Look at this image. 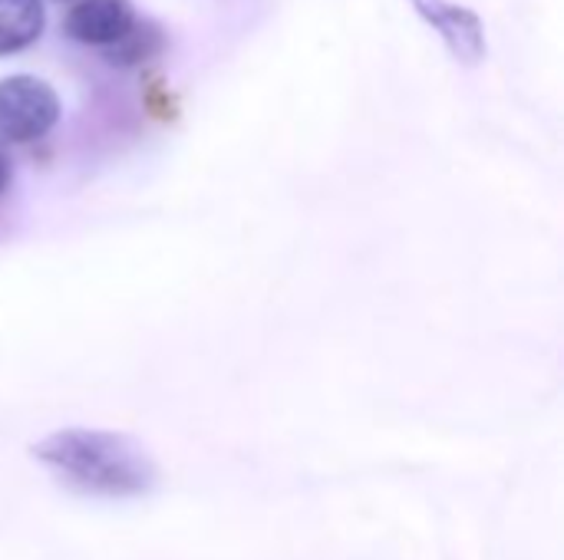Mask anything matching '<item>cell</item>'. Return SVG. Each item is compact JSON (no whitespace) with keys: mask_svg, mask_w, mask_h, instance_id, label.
Instances as JSON below:
<instances>
[{"mask_svg":"<svg viewBox=\"0 0 564 560\" xmlns=\"http://www.w3.org/2000/svg\"><path fill=\"white\" fill-rule=\"evenodd\" d=\"M30 452L56 482L89 498H145L159 485L155 459L126 432L73 426L50 432Z\"/></svg>","mask_w":564,"mask_h":560,"instance_id":"cell-1","label":"cell"},{"mask_svg":"<svg viewBox=\"0 0 564 560\" xmlns=\"http://www.w3.org/2000/svg\"><path fill=\"white\" fill-rule=\"evenodd\" d=\"M59 122V96L40 76H3L0 79V139L36 142Z\"/></svg>","mask_w":564,"mask_h":560,"instance_id":"cell-2","label":"cell"},{"mask_svg":"<svg viewBox=\"0 0 564 560\" xmlns=\"http://www.w3.org/2000/svg\"><path fill=\"white\" fill-rule=\"evenodd\" d=\"M410 3L420 13V20L430 30H436V36L463 66H479L486 59V30L473 7L453 0H410Z\"/></svg>","mask_w":564,"mask_h":560,"instance_id":"cell-3","label":"cell"},{"mask_svg":"<svg viewBox=\"0 0 564 560\" xmlns=\"http://www.w3.org/2000/svg\"><path fill=\"white\" fill-rule=\"evenodd\" d=\"M139 23L132 0H76L66 13V36L83 46L109 50Z\"/></svg>","mask_w":564,"mask_h":560,"instance_id":"cell-4","label":"cell"},{"mask_svg":"<svg viewBox=\"0 0 564 560\" xmlns=\"http://www.w3.org/2000/svg\"><path fill=\"white\" fill-rule=\"evenodd\" d=\"M46 30L43 0H0V56L33 46Z\"/></svg>","mask_w":564,"mask_h":560,"instance_id":"cell-5","label":"cell"},{"mask_svg":"<svg viewBox=\"0 0 564 560\" xmlns=\"http://www.w3.org/2000/svg\"><path fill=\"white\" fill-rule=\"evenodd\" d=\"M159 46H162V33L152 23H142V26L135 23L126 40H119L116 46L106 50V59L116 66H135V63L149 59Z\"/></svg>","mask_w":564,"mask_h":560,"instance_id":"cell-6","label":"cell"},{"mask_svg":"<svg viewBox=\"0 0 564 560\" xmlns=\"http://www.w3.org/2000/svg\"><path fill=\"white\" fill-rule=\"evenodd\" d=\"M7 185H10V162L0 155V191H3Z\"/></svg>","mask_w":564,"mask_h":560,"instance_id":"cell-7","label":"cell"}]
</instances>
